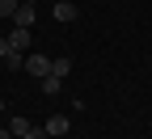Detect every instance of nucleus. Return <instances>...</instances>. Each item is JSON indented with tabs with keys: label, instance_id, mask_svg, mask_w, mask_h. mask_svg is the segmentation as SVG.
<instances>
[{
	"label": "nucleus",
	"instance_id": "f257e3e1",
	"mask_svg": "<svg viewBox=\"0 0 152 139\" xmlns=\"http://www.w3.org/2000/svg\"><path fill=\"white\" fill-rule=\"evenodd\" d=\"M34 17H38V9L30 4V0H21V4H17V13H13V21L21 25V30H30V25H34Z\"/></svg>",
	"mask_w": 152,
	"mask_h": 139
},
{
	"label": "nucleus",
	"instance_id": "f03ea898",
	"mask_svg": "<svg viewBox=\"0 0 152 139\" xmlns=\"http://www.w3.org/2000/svg\"><path fill=\"white\" fill-rule=\"evenodd\" d=\"M26 72H34L38 80H42V76L51 72V59H47V55H26Z\"/></svg>",
	"mask_w": 152,
	"mask_h": 139
},
{
	"label": "nucleus",
	"instance_id": "7ed1b4c3",
	"mask_svg": "<svg viewBox=\"0 0 152 139\" xmlns=\"http://www.w3.org/2000/svg\"><path fill=\"white\" fill-rule=\"evenodd\" d=\"M9 51H21V55H26V51H30V30L17 25V30L9 34Z\"/></svg>",
	"mask_w": 152,
	"mask_h": 139
},
{
	"label": "nucleus",
	"instance_id": "20e7f679",
	"mask_svg": "<svg viewBox=\"0 0 152 139\" xmlns=\"http://www.w3.org/2000/svg\"><path fill=\"white\" fill-rule=\"evenodd\" d=\"M55 21H76V4L72 0H59L55 4Z\"/></svg>",
	"mask_w": 152,
	"mask_h": 139
},
{
	"label": "nucleus",
	"instance_id": "39448f33",
	"mask_svg": "<svg viewBox=\"0 0 152 139\" xmlns=\"http://www.w3.org/2000/svg\"><path fill=\"white\" fill-rule=\"evenodd\" d=\"M42 93H47V97H59V93H64V80L47 72V76H42Z\"/></svg>",
	"mask_w": 152,
	"mask_h": 139
},
{
	"label": "nucleus",
	"instance_id": "423d86ee",
	"mask_svg": "<svg viewBox=\"0 0 152 139\" xmlns=\"http://www.w3.org/2000/svg\"><path fill=\"white\" fill-rule=\"evenodd\" d=\"M9 135L26 139V135H30V118H9Z\"/></svg>",
	"mask_w": 152,
	"mask_h": 139
},
{
	"label": "nucleus",
	"instance_id": "0eeeda50",
	"mask_svg": "<svg viewBox=\"0 0 152 139\" xmlns=\"http://www.w3.org/2000/svg\"><path fill=\"white\" fill-rule=\"evenodd\" d=\"M47 135H68V118H64V114H55L51 122H47Z\"/></svg>",
	"mask_w": 152,
	"mask_h": 139
},
{
	"label": "nucleus",
	"instance_id": "6e6552de",
	"mask_svg": "<svg viewBox=\"0 0 152 139\" xmlns=\"http://www.w3.org/2000/svg\"><path fill=\"white\" fill-rule=\"evenodd\" d=\"M68 72H72V59H51V76H59V80H64Z\"/></svg>",
	"mask_w": 152,
	"mask_h": 139
},
{
	"label": "nucleus",
	"instance_id": "1a4fd4ad",
	"mask_svg": "<svg viewBox=\"0 0 152 139\" xmlns=\"http://www.w3.org/2000/svg\"><path fill=\"white\" fill-rule=\"evenodd\" d=\"M4 63L17 72V68H26V55H21V51H9V55H4Z\"/></svg>",
	"mask_w": 152,
	"mask_h": 139
},
{
	"label": "nucleus",
	"instance_id": "9d476101",
	"mask_svg": "<svg viewBox=\"0 0 152 139\" xmlns=\"http://www.w3.org/2000/svg\"><path fill=\"white\" fill-rule=\"evenodd\" d=\"M17 4H21V0H0V17H13Z\"/></svg>",
	"mask_w": 152,
	"mask_h": 139
},
{
	"label": "nucleus",
	"instance_id": "9b49d317",
	"mask_svg": "<svg viewBox=\"0 0 152 139\" xmlns=\"http://www.w3.org/2000/svg\"><path fill=\"white\" fill-rule=\"evenodd\" d=\"M26 139H51V135H47V127H30V135H26Z\"/></svg>",
	"mask_w": 152,
	"mask_h": 139
},
{
	"label": "nucleus",
	"instance_id": "f8f14e48",
	"mask_svg": "<svg viewBox=\"0 0 152 139\" xmlns=\"http://www.w3.org/2000/svg\"><path fill=\"white\" fill-rule=\"evenodd\" d=\"M9 55V38H0V59H4Z\"/></svg>",
	"mask_w": 152,
	"mask_h": 139
},
{
	"label": "nucleus",
	"instance_id": "ddd939ff",
	"mask_svg": "<svg viewBox=\"0 0 152 139\" xmlns=\"http://www.w3.org/2000/svg\"><path fill=\"white\" fill-rule=\"evenodd\" d=\"M0 139H13V135H9V131H0Z\"/></svg>",
	"mask_w": 152,
	"mask_h": 139
},
{
	"label": "nucleus",
	"instance_id": "4468645a",
	"mask_svg": "<svg viewBox=\"0 0 152 139\" xmlns=\"http://www.w3.org/2000/svg\"><path fill=\"white\" fill-rule=\"evenodd\" d=\"M0 110H4V101H0Z\"/></svg>",
	"mask_w": 152,
	"mask_h": 139
}]
</instances>
